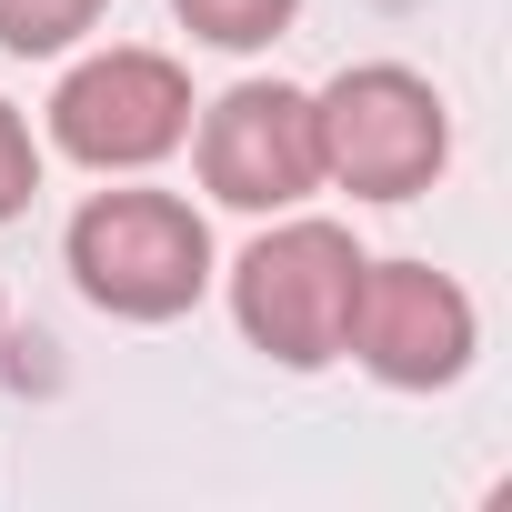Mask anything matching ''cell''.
I'll list each match as a JSON object with an SVG mask.
<instances>
[{
    "instance_id": "obj_1",
    "label": "cell",
    "mask_w": 512,
    "mask_h": 512,
    "mask_svg": "<svg viewBox=\"0 0 512 512\" xmlns=\"http://www.w3.org/2000/svg\"><path fill=\"white\" fill-rule=\"evenodd\" d=\"M71 272L101 312H131V322H171L201 302L211 282V231L191 201L171 191H101L81 221H71Z\"/></svg>"
},
{
    "instance_id": "obj_5",
    "label": "cell",
    "mask_w": 512,
    "mask_h": 512,
    "mask_svg": "<svg viewBox=\"0 0 512 512\" xmlns=\"http://www.w3.org/2000/svg\"><path fill=\"white\" fill-rule=\"evenodd\" d=\"M342 342H352L382 382L432 392V382H452V372L472 362V302H462V282H442V272H422V262H362Z\"/></svg>"
},
{
    "instance_id": "obj_3",
    "label": "cell",
    "mask_w": 512,
    "mask_h": 512,
    "mask_svg": "<svg viewBox=\"0 0 512 512\" xmlns=\"http://www.w3.org/2000/svg\"><path fill=\"white\" fill-rule=\"evenodd\" d=\"M312 131H322V171L362 201H412L442 151H452V121L432 101V81L372 61V71H342L322 101H312Z\"/></svg>"
},
{
    "instance_id": "obj_7",
    "label": "cell",
    "mask_w": 512,
    "mask_h": 512,
    "mask_svg": "<svg viewBox=\"0 0 512 512\" xmlns=\"http://www.w3.org/2000/svg\"><path fill=\"white\" fill-rule=\"evenodd\" d=\"M171 11H181L201 41H221V51H262L272 31H292L302 0H171Z\"/></svg>"
},
{
    "instance_id": "obj_2",
    "label": "cell",
    "mask_w": 512,
    "mask_h": 512,
    "mask_svg": "<svg viewBox=\"0 0 512 512\" xmlns=\"http://www.w3.org/2000/svg\"><path fill=\"white\" fill-rule=\"evenodd\" d=\"M352 282H362V251L342 221H282L241 251L231 272V302H241V332L262 342L272 362L292 372H322L342 352V322H352Z\"/></svg>"
},
{
    "instance_id": "obj_6",
    "label": "cell",
    "mask_w": 512,
    "mask_h": 512,
    "mask_svg": "<svg viewBox=\"0 0 512 512\" xmlns=\"http://www.w3.org/2000/svg\"><path fill=\"white\" fill-rule=\"evenodd\" d=\"M201 181L211 201L231 211H282L322 181V131H312V101L282 91V81H241L211 121H201Z\"/></svg>"
},
{
    "instance_id": "obj_9",
    "label": "cell",
    "mask_w": 512,
    "mask_h": 512,
    "mask_svg": "<svg viewBox=\"0 0 512 512\" xmlns=\"http://www.w3.org/2000/svg\"><path fill=\"white\" fill-rule=\"evenodd\" d=\"M41 191V151H31V131H21V111L0 101V221H11L21 201Z\"/></svg>"
},
{
    "instance_id": "obj_4",
    "label": "cell",
    "mask_w": 512,
    "mask_h": 512,
    "mask_svg": "<svg viewBox=\"0 0 512 512\" xmlns=\"http://www.w3.org/2000/svg\"><path fill=\"white\" fill-rule=\"evenodd\" d=\"M51 131H61V151L91 161V171H141V161H161V151L191 131V81H181L161 51H101V61H81V71L61 81Z\"/></svg>"
},
{
    "instance_id": "obj_8",
    "label": "cell",
    "mask_w": 512,
    "mask_h": 512,
    "mask_svg": "<svg viewBox=\"0 0 512 512\" xmlns=\"http://www.w3.org/2000/svg\"><path fill=\"white\" fill-rule=\"evenodd\" d=\"M101 21V0H0V51H71Z\"/></svg>"
}]
</instances>
